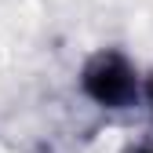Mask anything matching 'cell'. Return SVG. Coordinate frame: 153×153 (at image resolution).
Instances as JSON below:
<instances>
[{"label":"cell","mask_w":153,"mask_h":153,"mask_svg":"<svg viewBox=\"0 0 153 153\" xmlns=\"http://www.w3.org/2000/svg\"><path fill=\"white\" fill-rule=\"evenodd\" d=\"M80 91L102 109H131L142 95L139 73L120 48H102L88 55L80 69Z\"/></svg>","instance_id":"6da1fadb"},{"label":"cell","mask_w":153,"mask_h":153,"mask_svg":"<svg viewBox=\"0 0 153 153\" xmlns=\"http://www.w3.org/2000/svg\"><path fill=\"white\" fill-rule=\"evenodd\" d=\"M146 102H149V109H153V76H149V84H146Z\"/></svg>","instance_id":"7a4b0ae2"},{"label":"cell","mask_w":153,"mask_h":153,"mask_svg":"<svg viewBox=\"0 0 153 153\" xmlns=\"http://www.w3.org/2000/svg\"><path fill=\"white\" fill-rule=\"evenodd\" d=\"M135 153H153V146H142V149H135Z\"/></svg>","instance_id":"3957f363"}]
</instances>
